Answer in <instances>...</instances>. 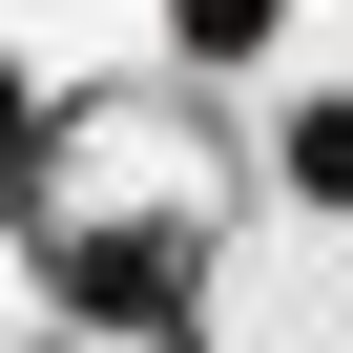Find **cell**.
I'll list each match as a JSON object with an SVG mask.
<instances>
[{"instance_id": "cell-1", "label": "cell", "mask_w": 353, "mask_h": 353, "mask_svg": "<svg viewBox=\"0 0 353 353\" xmlns=\"http://www.w3.org/2000/svg\"><path fill=\"white\" fill-rule=\"evenodd\" d=\"M145 21H166L188 83H270V63H291V0H145Z\"/></svg>"}, {"instance_id": "cell-2", "label": "cell", "mask_w": 353, "mask_h": 353, "mask_svg": "<svg viewBox=\"0 0 353 353\" xmlns=\"http://www.w3.org/2000/svg\"><path fill=\"white\" fill-rule=\"evenodd\" d=\"M270 166H291V208H332V229H353V83H332V104H291V125H270Z\"/></svg>"}, {"instance_id": "cell-3", "label": "cell", "mask_w": 353, "mask_h": 353, "mask_svg": "<svg viewBox=\"0 0 353 353\" xmlns=\"http://www.w3.org/2000/svg\"><path fill=\"white\" fill-rule=\"evenodd\" d=\"M21 166H42V83L0 63V208H21Z\"/></svg>"}]
</instances>
